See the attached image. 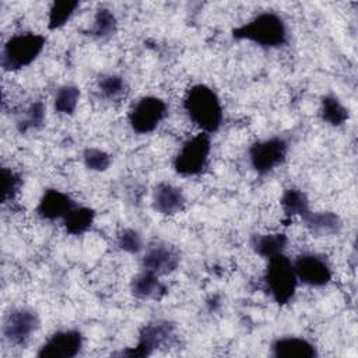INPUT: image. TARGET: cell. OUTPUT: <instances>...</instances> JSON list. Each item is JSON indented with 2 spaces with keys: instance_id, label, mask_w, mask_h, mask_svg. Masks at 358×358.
I'll use <instances>...</instances> for the list:
<instances>
[{
  "instance_id": "cell-7",
  "label": "cell",
  "mask_w": 358,
  "mask_h": 358,
  "mask_svg": "<svg viewBox=\"0 0 358 358\" xmlns=\"http://www.w3.org/2000/svg\"><path fill=\"white\" fill-rule=\"evenodd\" d=\"M288 143L282 137H270L255 141L249 148L250 166L259 175H267L280 166L288 154Z\"/></svg>"
},
{
  "instance_id": "cell-23",
  "label": "cell",
  "mask_w": 358,
  "mask_h": 358,
  "mask_svg": "<svg viewBox=\"0 0 358 358\" xmlns=\"http://www.w3.org/2000/svg\"><path fill=\"white\" fill-rule=\"evenodd\" d=\"M80 3L76 0H60L52 3L48 15V28L50 31H55L64 27L74 15Z\"/></svg>"
},
{
  "instance_id": "cell-14",
  "label": "cell",
  "mask_w": 358,
  "mask_h": 358,
  "mask_svg": "<svg viewBox=\"0 0 358 358\" xmlns=\"http://www.w3.org/2000/svg\"><path fill=\"white\" fill-rule=\"evenodd\" d=\"M186 199L180 187L172 183H158L152 192V208L162 215H175L185 207Z\"/></svg>"
},
{
  "instance_id": "cell-15",
  "label": "cell",
  "mask_w": 358,
  "mask_h": 358,
  "mask_svg": "<svg viewBox=\"0 0 358 358\" xmlns=\"http://www.w3.org/2000/svg\"><path fill=\"white\" fill-rule=\"evenodd\" d=\"M271 355L275 358H316V347L303 337H280L271 344Z\"/></svg>"
},
{
  "instance_id": "cell-19",
  "label": "cell",
  "mask_w": 358,
  "mask_h": 358,
  "mask_svg": "<svg viewBox=\"0 0 358 358\" xmlns=\"http://www.w3.org/2000/svg\"><path fill=\"white\" fill-rule=\"evenodd\" d=\"M319 113H320L322 120L333 127L343 126L348 120V116H350L348 109L333 94H327L322 98Z\"/></svg>"
},
{
  "instance_id": "cell-28",
  "label": "cell",
  "mask_w": 358,
  "mask_h": 358,
  "mask_svg": "<svg viewBox=\"0 0 358 358\" xmlns=\"http://www.w3.org/2000/svg\"><path fill=\"white\" fill-rule=\"evenodd\" d=\"M83 161L84 165L90 169V171H95V172H105L109 169L110 164H112V157L96 147H90L84 151L83 154Z\"/></svg>"
},
{
  "instance_id": "cell-21",
  "label": "cell",
  "mask_w": 358,
  "mask_h": 358,
  "mask_svg": "<svg viewBox=\"0 0 358 358\" xmlns=\"http://www.w3.org/2000/svg\"><path fill=\"white\" fill-rule=\"evenodd\" d=\"M281 206L288 217H299L301 220L310 211L306 194L295 187L284 190L281 196Z\"/></svg>"
},
{
  "instance_id": "cell-17",
  "label": "cell",
  "mask_w": 358,
  "mask_h": 358,
  "mask_svg": "<svg viewBox=\"0 0 358 358\" xmlns=\"http://www.w3.org/2000/svg\"><path fill=\"white\" fill-rule=\"evenodd\" d=\"M305 227L315 236H327L338 234L343 222L340 217L333 211H309L302 218Z\"/></svg>"
},
{
  "instance_id": "cell-3",
  "label": "cell",
  "mask_w": 358,
  "mask_h": 358,
  "mask_svg": "<svg viewBox=\"0 0 358 358\" xmlns=\"http://www.w3.org/2000/svg\"><path fill=\"white\" fill-rule=\"evenodd\" d=\"M46 38L36 32H21L10 36L1 49L0 64L6 71H18L34 63L42 53Z\"/></svg>"
},
{
  "instance_id": "cell-12",
  "label": "cell",
  "mask_w": 358,
  "mask_h": 358,
  "mask_svg": "<svg viewBox=\"0 0 358 358\" xmlns=\"http://www.w3.org/2000/svg\"><path fill=\"white\" fill-rule=\"evenodd\" d=\"M298 281L309 287H324L331 281V270L327 262L315 253H301L292 262Z\"/></svg>"
},
{
  "instance_id": "cell-10",
  "label": "cell",
  "mask_w": 358,
  "mask_h": 358,
  "mask_svg": "<svg viewBox=\"0 0 358 358\" xmlns=\"http://www.w3.org/2000/svg\"><path fill=\"white\" fill-rule=\"evenodd\" d=\"M83 334L76 329L57 330L39 347L38 358H74L83 350Z\"/></svg>"
},
{
  "instance_id": "cell-26",
  "label": "cell",
  "mask_w": 358,
  "mask_h": 358,
  "mask_svg": "<svg viewBox=\"0 0 358 358\" xmlns=\"http://www.w3.org/2000/svg\"><path fill=\"white\" fill-rule=\"evenodd\" d=\"M98 90L106 99L116 101L126 94L127 84L119 74H105L98 80Z\"/></svg>"
},
{
  "instance_id": "cell-5",
  "label": "cell",
  "mask_w": 358,
  "mask_h": 358,
  "mask_svg": "<svg viewBox=\"0 0 358 358\" xmlns=\"http://www.w3.org/2000/svg\"><path fill=\"white\" fill-rule=\"evenodd\" d=\"M211 152L210 134L200 131L189 138L173 159V169L180 176H196L207 166Z\"/></svg>"
},
{
  "instance_id": "cell-24",
  "label": "cell",
  "mask_w": 358,
  "mask_h": 358,
  "mask_svg": "<svg viewBox=\"0 0 358 358\" xmlns=\"http://www.w3.org/2000/svg\"><path fill=\"white\" fill-rule=\"evenodd\" d=\"M117 28V20L116 15L105 7H101L96 10L92 27L90 28V34L95 38L105 39L112 36L116 32Z\"/></svg>"
},
{
  "instance_id": "cell-8",
  "label": "cell",
  "mask_w": 358,
  "mask_h": 358,
  "mask_svg": "<svg viewBox=\"0 0 358 358\" xmlns=\"http://www.w3.org/2000/svg\"><path fill=\"white\" fill-rule=\"evenodd\" d=\"M168 115V105L164 99L147 95L140 98L129 113V123L138 134L152 133Z\"/></svg>"
},
{
  "instance_id": "cell-11",
  "label": "cell",
  "mask_w": 358,
  "mask_h": 358,
  "mask_svg": "<svg viewBox=\"0 0 358 358\" xmlns=\"http://www.w3.org/2000/svg\"><path fill=\"white\" fill-rule=\"evenodd\" d=\"M180 262L179 250L166 242H154L145 248L141 259L143 270L151 271L157 275H168L173 273Z\"/></svg>"
},
{
  "instance_id": "cell-29",
  "label": "cell",
  "mask_w": 358,
  "mask_h": 358,
  "mask_svg": "<svg viewBox=\"0 0 358 358\" xmlns=\"http://www.w3.org/2000/svg\"><path fill=\"white\" fill-rule=\"evenodd\" d=\"M116 243H117V248L120 250H123L126 253H130V255H137L144 249L141 235L133 228L122 229L117 235Z\"/></svg>"
},
{
  "instance_id": "cell-1",
  "label": "cell",
  "mask_w": 358,
  "mask_h": 358,
  "mask_svg": "<svg viewBox=\"0 0 358 358\" xmlns=\"http://www.w3.org/2000/svg\"><path fill=\"white\" fill-rule=\"evenodd\" d=\"M183 109L187 117L207 134L220 130L224 110L217 92L206 84L192 85L183 98Z\"/></svg>"
},
{
  "instance_id": "cell-2",
  "label": "cell",
  "mask_w": 358,
  "mask_h": 358,
  "mask_svg": "<svg viewBox=\"0 0 358 358\" xmlns=\"http://www.w3.org/2000/svg\"><path fill=\"white\" fill-rule=\"evenodd\" d=\"M232 38L273 49L284 46L288 42V31L284 20L277 13L264 11L246 24L234 28Z\"/></svg>"
},
{
  "instance_id": "cell-6",
  "label": "cell",
  "mask_w": 358,
  "mask_h": 358,
  "mask_svg": "<svg viewBox=\"0 0 358 358\" xmlns=\"http://www.w3.org/2000/svg\"><path fill=\"white\" fill-rule=\"evenodd\" d=\"M176 326L169 320H154L143 326L138 334L137 344L126 348L116 355L130 358H144L154 354L155 350L168 344L175 337Z\"/></svg>"
},
{
  "instance_id": "cell-9",
  "label": "cell",
  "mask_w": 358,
  "mask_h": 358,
  "mask_svg": "<svg viewBox=\"0 0 358 358\" xmlns=\"http://www.w3.org/2000/svg\"><path fill=\"white\" fill-rule=\"evenodd\" d=\"M39 316L31 308L10 310L3 322V336L13 345H25L39 329Z\"/></svg>"
},
{
  "instance_id": "cell-18",
  "label": "cell",
  "mask_w": 358,
  "mask_h": 358,
  "mask_svg": "<svg viewBox=\"0 0 358 358\" xmlns=\"http://www.w3.org/2000/svg\"><path fill=\"white\" fill-rule=\"evenodd\" d=\"M95 211L91 207L76 206L62 221L66 232L73 236L85 234L94 224Z\"/></svg>"
},
{
  "instance_id": "cell-27",
  "label": "cell",
  "mask_w": 358,
  "mask_h": 358,
  "mask_svg": "<svg viewBox=\"0 0 358 358\" xmlns=\"http://www.w3.org/2000/svg\"><path fill=\"white\" fill-rule=\"evenodd\" d=\"M0 175H1V203L7 204L14 201V199L18 196L22 186V178L18 172L6 166L1 168Z\"/></svg>"
},
{
  "instance_id": "cell-22",
  "label": "cell",
  "mask_w": 358,
  "mask_h": 358,
  "mask_svg": "<svg viewBox=\"0 0 358 358\" xmlns=\"http://www.w3.org/2000/svg\"><path fill=\"white\" fill-rule=\"evenodd\" d=\"M80 88L73 84H64L57 88L53 98V108L60 115H73L78 106Z\"/></svg>"
},
{
  "instance_id": "cell-16",
  "label": "cell",
  "mask_w": 358,
  "mask_h": 358,
  "mask_svg": "<svg viewBox=\"0 0 358 358\" xmlns=\"http://www.w3.org/2000/svg\"><path fill=\"white\" fill-rule=\"evenodd\" d=\"M133 296L143 301H158L166 294V285L159 280V275L143 270L130 281Z\"/></svg>"
},
{
  "instance_id": "cell-25",
  "label": "cell",
  "mask_w": 358,
  "mask_h": 358,
  "mask_svg": "<svg viewBox=\"0 0 358 358\" xmlns=\"http://www.w3.org/2000/svg\"><path fill=\"white\" fill-rule=\"evenodd\" d=\"M45 120V105L41 101L32 102L17 119V129L20 133L35 130L43 124Z\"/></svg>"
},
{
  "instance_id": "cell-4",
  "label": "cell",
  "mask_w": 358,
  "mask_h": 358,
  "mask_svg": "<svg viewBox=\"0 0 358 358\" xmlns=\"http://www.w3.org/2000/svg\"><path fill=\"white\" fill-rule=\"evenodd\" d=\"M264 284L271 299L282 306L289 303L296 292L298 277L292 260L284 253L267 259L264 271Z\"/></svg>"
},
{
  "instance_id": "cell-20",
  "label": "cell",
  "mask_w": 358,
  "mask_h": 358,
  "mask_svg": "<svg viewBox=\"0 0 358 358\" xmlns=\"http://www.w3.org/2000/svg\"><path fill=\"white\" fill-rule=\"evenodd\" d=\"M287 243H288L287 235L275 232V234H266V235L256 236L253 239L252 246L259 256L264 259H270L275 255L284 253Z\"/></svg>"
},
{
  "instance_id": "cell-13",
  "label": "cell",
  "mask_w": 358,
  "mask_h": 358,
  "mask_svg": "<svg viewBox=\"0 0 358 358\" xmlns=\"http://www.w3.org/2000/svg\"><path fill=\"white\" fill-rule=\"evenodd\" d=\"M76 206L70 194L59 189H46L38 201L36 214L42 220L57 221L63 220Z\"/></svg>"
}]
</instances>
